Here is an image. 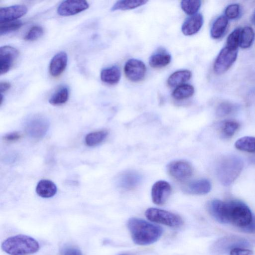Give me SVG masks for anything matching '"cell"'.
Returning a JSON list of instances; mask_svg holds the SVG:
<instances>
[{"label":"cell","instance_id":"1","mask_svg":"<svg viewBox=\"0 0 255 255\" xmlns=\"http://www.w3.org/2000/svg\"><path fill=\"white\" fill-rule=\"evenodd\" d=\"M127 226L133 242L141 246L156 242L163 233L160 226L137 218H130Z\"/></svg>","mask_w":255,"mask_h":255},{"label":"cell","instance_id":"2","mask_svg":"<svg viewBox=\"0 0 255 255\" xmlns=\"http://www.w3.org/2000/svg\"><path fill=\"white\" fill-rule=\"evenodd\" d=\"M1 249L10 255H29L39 249L38 242L34 238L24 235L9 237L1 245Z\"/></svg>","mask_w":255,"mask_h":255},{"label":"cell","instance_id":"3","mask_svg":"<svg viewBox=\"0 0 255 255\" xmlns=\"http://www.w3.org/2000/svg\"><path fill=\"white\" fill-rule=\"evenodd\" d=\"M244 166L242 160L234 155L223 157L217 166V174L221 183L228 186L238 177Z\"/></svg>","mask_w":255,"mask_h":255},{"label":"cell","instance_id":"4","mask_svg":"<svg viewBox=\"0 0 255 255\" xmlns=\"http://www.w3.org/2000/svg\"><path fill=\"white\" fill-rule=\"evenodd\" d=\"M226 202L228 223H231L243 228L249 225L253 217L251 210L245 203L238 200Z\"/></svg>","mask_w":255,"mask_h":255},{"label":"cell","instance_id":"5","mask_svg":"<svg viewBox=\"0 0 255 255\" xmlns=\"http://www.w3.org/2000/svg\"><path fill=\"white\" fill-rule=\"evenodd\" d=\"M146 217L150 221L170 227H179L183 224L182 218L170 212L155 208H149L145 212Z\"/></svg>","mask_w":255,"mask_h":255},{"label":"cell","instance_id":"6","mask_svg":"<svg viewBox=\"0 0 255 255\" xmlns=\"http://www.w3.org/2000/svg\"><path fill=\"white\" fill-rule=\"evenodd\" d=\"M238 49L233 50L225 46L217 56L214 63L213 69L217 74L226 72L236 60Z\"/></svg>","mask_w":255,"mask_h":255},{"label":"cell","instance_id":"7","mask_svg":"<svg viewBox=\"0 0 255 255\" xmlns=\"http://www.w3.org/2000/svg\"><path fill=\"white\" fill-rule=\"evenodd\" d=\"M167 170L169 174L179 181H184L191 177L193 173L191 165L185 160H175L170 162Z\"/></svg>","mask_w":255,"mask_h":255},{"label":"cell","instance_id":"8","mask_svg":"<svg viewBox=\"0 0 255 255\" xmlns=\"http://www.w3.org/2000/svg\"><path fill=\"white\" fill-rule=\"evenodd\" d=\"M146 70L144 63L136 59H129L124 66L126 76L133 82H138L143 80L145 77Z\"/></svg>","mask_w":255,"mask_h":255},{"label":"cell","instance_id":"9","mask_svg":"<svg viewBox=\"0 0 255 255\" xmlns=\"http://www.w3.org/2000/svg\"><path fill=\"white\" fill-rule=\"evenodd\" d=\"M89 6L88 2L84 0H66L59 4L57 12L61 16L73 15L84 11Z\"/></svg>","mask_w":255,"mask_h":255},{"label":"cell","instance_id":"10","mask_svg":"<svg viewBox=\"0 0 255 255\" xmlns=\"http://www.w3.org/2000/svg\"><path fill=\"white\" fill-rule=\"evenodd\" d=\"M49 127L47 120L43 117L36 116L26 123V131L33 138H40L46 133Z\"/></svg>","mask_w":255,"mask_h":255},{"label":"cell","instance_id":"11","mask_svg":"<svg viewBox=\"0 0 255 255\" xmlns=\"http://www.w3.org/2000/svg\"><path fill=\"white\" fill-rule=\"evenodd\" d=\"M171 192L169 183L164 180H159L153 185L151 188V198L153 202L158 205L164 204Z\"/></svg>","mask_w":255,"mask_h":255},{"label":"cell","instance_id":"12","mask_svg":"<svg viewBox=\"0 0 255 255\" xmlns=\"http://www.w3.org/2000/svg\"><path fill=\"white\" fill-rule=\"evenodd\" d=\"M19 55L14 47L5 45L0 47V74L7 72Z\"/></svg>","mask_w":255,"mask_h":255},{"label":"cell","instance_id":"13","mask_svg":"<svg viewBox=\"0 0 255 255\" xmlns=\"http://www.w3.org/2000/svg\"><path fill=\"white\" fill-rule=\"evenodd\" d=\"M26 6L16 4L0 8V23L16 20L27 12Z\"/></svg>","mask_w":255,"mask_h":255},{"label":"cell","instance_id":"14","mask_svg":"<svg viewBox=\"0 0 255 255\" xmlns=\"http://www.w3.org/2000/svg\"><path fill=\"white\" fill-rule=\"evenodd\" d=\"M210 214L220 223H228L226 202L218 199L210 201L207 205Z\"/></svg>","mask_w":255,"mask_h":255},{"label":"cell","instance_id":"15","mask_svg":"<svg viewBox=\"0 0 255 255\" xmlns=\"http://www.w3.org/2000/svg\"><path fill=\"white\" fill-rule=\"evenodd\" d=\"M203 17L200 13L191 15L186 19L181 26V31L186 36H190L197 33L203 24Z\"/></svg>","mask_w":255,"mask_h":255},{"label":"cell","instance_id":"16","mask_svg":"<svg viewBox=\"0 0 255 255\" xmlns=\"http://www.w3.org/2000/svg\"><path fill=\"white\" fill-rule=\"evenodd\" d=\"M68 61L67 54L61 51L55 54L52 58L49 67L50 75L54 77L60 75L65 70Z\"/></svg>","mask_w":255,"mask_h":255},{"label":"cell","instance_id":"17","mask_svg":"<svg viewBox=\"0 0 255 255\" xmlns=\"http://www.w3.org/2000/svg\"><path fill=\"white\" fill-rule=\"evenodd\" d=\"M141 181V176L133 171H128L122 173L118 179V185L120 188L126 190H130L136 188Z\"/></svg>","mask_w":255,"mask_h":255},{"label":"cell","instance_id":"18","mask_svg":"<svg viewBox=\"0 0 255 255\" xmlns=\"http://www.w3.org/2000/svg\"><path fill=\"white\" fill-rule=\"evenodd\" d=\"M211 189V184L208 179H200L189 182L183 189L187 193L200 195L207 194Z\"/></svg>","mask_w":255,"mask_h":255},{"label":"cell","instance_id":"19","mask_svg":"<svg viewBox=\"0 0 255 255\" xmlns=\"http://www.w3.org/2000/svg\"><path fill=\"white\" fill-rule=\"evenodd\" d=\"M171 56L168 51L162 48H158L150 57L149 64L154 68L164 67L171 62Z\"/></svg>","mask_w":255,"mask_h":255},{"label":"cell","instance_id":"20","mask_svg":"<svg viewBox=\"0 0 255 255\" xmlns=\"http://www.w3.org/2000/svg\"><path fill=\"white\" fill-rule=\"evenodd\" d=\"M37 194L42 198H47L53 197L57 192V187L49 180H41L36 187Z\"/></svg>","mask_w":255,"mask_h":255},{"label":"cell","instance_id":"21","mask_svg":"<svg viewBox=\"0 0 255 255\" xmlns=\"http://www.w3.org/2000/svg\"><path fill=\"white\" fill-rule=\"evenodd\" d=\"M101 80L108 84L114 85L121 79V72L117 66H113L103 69L101 72Z\"/></svg>","mask_w":255,"mask_h":255},{"label":"cell","instance_id":"22","mask_svg":"<svg viewBox=\"0 0 255 255\" xmlns=\"http://www.w3.org/2000/svg\"><path fill=\"white\" fill-rule=\"evenodd\" d=\"M191 71L187 70L177 71L170 75L167 80V84L170 87H177L190 79Z\"/></svg>","mask_w":255,"mask_h":255},{"label":"cell","instance_id":"23","mask_svg":"<svg viewBox=\"0 0 255 255\" xmlns=\"http://www.w3.org/2000/svg\"><path fill=\"white\" fill-rule=\"evenodd\" d=\"M228 24V19L225 15H221L213 22L211 30V36L215 39L221 38L225 33Z\"/></svg>","mask_w":255,"mask_h":255},{"label":"cell","instance_id":"24","mask_svg":"<svg viewBox=\"0 0 255 255\" xmlns=\"http://www.w3.org/2000/svg\"><path fill=\"white\" fill-rule=\"evenodd\" d=\"M69 96V88L66 86H61L51 96L49 103L54 106L61 105L68 101Z\"/></svg>","mask_w":255,"mask_h":255},{"label":"cell","instance_id":"25","mask_svg":"<svg viewBox=\"0 0 255 255\" xmlns=\"http://www.w3.org/2000/svg\"><path fill=\"white\" fill-rule=\"evenodd\" d=\"M239 127V124L235 121L226 120L220 123L219 128L221 136L227 138L233 136Z\"/></svg>","mask_w":255,"mask_h":255},{"label":"cell","instance_id":"26","mask_svg":"<svg viewBox=\"0 0 255 255\" xmlns=\"http://www.w3.org/2000/svg\"><path fill=\"white\" fill-rule=\"evenodd\" d=\"M146 0H121L117 1L111 7V11L126 10L135 8L146 3Z\"/></svg>","mask_w":255,"mask_h":255},{"label":"cell","instance_id":"27","mask_svg":"<svg viewBox=\"0 0 255 255\" xmlns=\"http://www.w3.org/2000/svg\"><path fill=\"white\" fill-rule=\"evenodd\" d=\"M235 146L240 150L255 153V137L250 136L242 137L236 141Z\"/></svg>","mask_w":255,"mask_h":255},{"label":"cell","instance_id":"28","mask_svg":"<svg viewBox=\"0 0 255 255\" xmlns=\"http://www.w3.org/2000/svg\"><path fill=\"white\" fill-rule=\"evenodd\" d=\"M194 93L193 86L189 84L181 85L174 90L172 93V97L177 100L187 99L191 97Z\"/></svg>","mask_w":255,"mask_h":255},{"label":"cell","instance_id":"29","mask_svg":"<svg viewBox=\"0 0 255 255\" xmlns=\"http://www.w3.org/2000/svg\"><path fill=\"white\" fill-rule=\"evenodd\" d=\"M255 36V32L251 27H244L241 32L240 46L244 49L249 48L253 43Z\"/></svg>","mask_w":255,"mask_h":255},{"label":"cell","instance_id":"30","mask_svg":"<svg viewBox=\"0 0 255 255\" xmlns=\"http://www.w3.org/2000/svg\"><path fill=\"white\" fill-rule=\"evenodd\" d=\"M108 134V131L105 130L90 132L86 136L85 142L89 146L97 145L104 140Z\"/></svg>","mask_w":255,"mask_h":255},{"label":"cell","instance_id":"31","mask_svg":"<svg viewBox=\"0 0 255 255\" xmlns=\"http://www.w3.org/2000/svg\"><path fill=\"white\" fill-rule=\"evenodd\" d=\"M180 5L185 13L193 15L200 9L201 1L199 0H183L181 1Z\"/></svg>","mask_w":255,"mask_h":255},{"label":"cell","instance_id":"32","mask_svg":"<svg viewBox=\"0 0 255 255\" xmlns=\"http://www.w3.org/2000/svg\"><path fill=\"white\" fill-rule=\"evenodd\" d=\"M241 27L235 29L228 36L226 47L233 49L237 50L240 46V34L242 30Z\"/></svg>","mask_w":255,"mask_h":255},{"label":"cell","instance_id":"33","mask_svg":"<svg viewBox=\"0 0 255 255\" xmlns=\"http://www.w3.org/2000/svg\"><path fill=\"white\" fill-rule=\"evenodd\" d=\"M22 25V22L17 20L0 23V35L15 31L19 29Z\"/></svg>","mask_w":255,"mask_h":255},{"label":"cell","instance_id":"34","mask_svg":"<svg viewBox=\"0 0 255 255\" xmlns=\"http://www.w3.org/2000/svg\"><path fill=\"white\" fill-rule=\"evenodd\" d=\"M43 28L38 25L31 27L24 37V39L27 41H34L39 38L43 34Z\"/></svg>","mask_w":255,"mask_h":255},{"label":"cell","instance_id":"35","mask_svg":"<svg viewBox=\"0 0 255 255\" xmlns=\"http://www.w3.org/2000/svg\"><path fill=\"white\" fill-rule=\"evenodd\" d=\"M234 106L229 102H223L217 108L216 114L219 117H224L230 114L234 110Z\"/></svg>","mask_w":255,"mask_h":255},{"label":"cell","instance_id":"36","mask_svg":"<svg viewBox=\"0 0 255 255\" xmlns=\"http://www.w3.org/2000/svg\"><path fill=\"white\" fill-rule=\"evenodd\" d=\"M240 12V5L237 3L231 4L227 6L225 10V16L230 19L239 17Z\"/></svg>","mask_w":255,"mask_h":255},{"label":"cell","instance_id":"37","mask_svg":"<svg viewBox=\"0 0 255 255\" xmlns=\"http://www.w3.org/2000/svg\"><path fill=\"white\" fill-rule=\"evenodd\" d=\"M61 255H83L78 248L73 246L64 247L61 251Z\"/></svg>","mask_w":255,"mask_h":255},{"label":"cell","instance_id":"38","mask_svg":"<svg viewBox=\"0 0 255 255\" xmlns=\"http://www.w3.org/2000/svg\"><path fill=\"white\" fill-rule=\"evenodd\" d=\"M230 255H254V252L249 249L235 247L232 249Z\"/></svg>","mask_w":255,"mask_h":255},{"label":"cell","instance_id":"39","mask_svg":"<svg viewBox=\"0 0 255 255\" xmlns=\"http://www.w3.org/2000/svg\"><path fill=\"white\" fill-rule=\"evenodd\" d=\"M22 137V134L19 132H12L6 134L3 138L7 142H14L18 140Z\"/></svg>","mask_w":255,"mask_h":255},{"label":"cell","instance_id":"40","mask_svg":"<svg viewBox=\"0 0 255 255\" xmlns=\"http://www.w3.org/2000/svg\"><path fill=\"white\" fill-rule=\"evenodd\" d=\"M243 230L250 233H255V217H253L251 222Z\"/></svg>","mask_w":255,"mask_h":255},{"label":"cell","instance_id":"41","mask_svg":"<svg viewBox=\"0 0 255 255\" xmlns=\"http://www.w3.org/2000/svg\"><path fill=\"white\" fill-rule=\"evenodd\" d=\"M10 84L7 82H1L0 83V92L1 94L8 90L10 88Z\"/></svg>","mask_w":255,"mask_h":255},{"label":"cell","instance_id":"42","mask_svg":"<svg viewBox=\"0 0 255 255\" xmlns=\"http://www.w3.org/2000/svg\"><path fill=\"white\" fill-rule=\"evenodd\" d=\"M0 105L2 104L3 101V95L2 94H0Z\"/></svg>","mask_w":255,"mask_h":255},{"label":"cell","instance_id":"43","mask_svg":"<svg viewBox=\"0 0 255 255\" xmlns=\"http://www.w3.org/2000/svg\"><path fill=\"white\" fill-rule=\"evenodd\" d=\"M252 21H253V22L254 23V24H255V14L253 17Z\"/></svg>","mask_w":255,"mask_h":255}]
</instances>
